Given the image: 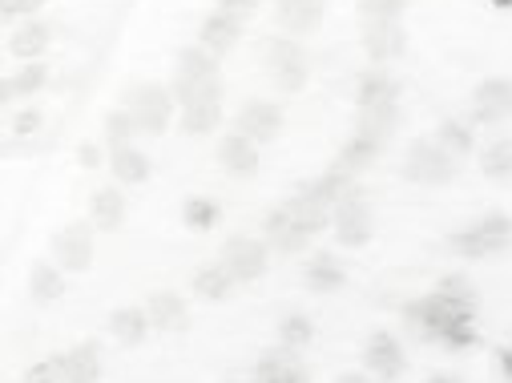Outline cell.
Segmentation results:
<instances>
[{
	"label": "cell",
	"mask_w": 512,
	"mask_h": 383,
	"mask_svg": "<svg viewBox=\"0 0 512 383\" xmlns=\"http://www.w3.org/2000/svg\"><path fill=\"white\" fill-rule=\"evenodd\" d=\"M404 323L420 343H444L452 351L476 347V291L464 275H444L432 295L404 307Z\"/></svg>",
	"instance_id": "obj_1"
},
{
	"label": "cell",
	"mask_w": 512,
	"mask_h": 383,
	"mask_svg": "<svg viewBox=\"0 0 512 383\" xmlns=\"http://www.w3.org/2000/svg\"><path fill=\"white\" fill-rule=\"evenodd\" d=\"M327 222H331V210L319 206L315 198L299 194V198L275 206V210L267 214V226H263V230H267V242H271L279 254H299L319 230H327Z\"/></svg>",
	"instance_id": "obj_2"
},
{
	"label": "cell",
	"mask_w": 512,
	"mask_h": 383,
	"mask_svg": "<svg viewBox=\"0 0 512 383\" xmlns=\"http://www.w3.org/2000/svg\"><path fill=\"white\" fill-rule=\"evenodd\" d=\"M512 246V218L508 214H488L480 218L476 226L468 230H456L448 238V250L460 254V259L476 263V259H496V254H504Z\"/></svg>",
	"instance_id": "obj_3"
},
{
	"label": "cell",
	"mask_w": 512,
	"mask_h": 383,
	"mask_svg": "<svg viewBox=\"0 0 512 383\" xmlns=\"http://www.w3.org/2000/svg\"><path fill=\"white\" fill-rule=\"evenodd\" d=\"M404 178H412L420 186H444V182L456 178V154L448 146H440L436 138H420V142L408 146Z\"/></svg>",
	"instance_id": "obj_4"
},
{
	"label": "cell",
	"mask_w": 512,
	"mask_h": 383,
	"mask_svg": "<svg viewBox=\"0 0 512 383\" xmlns=\"http://www.w3.org/2000/svg\"><path fill=\"white\" fill-rule=\"evenodd\" d=\"M263 61L271 69V81L283 89V93H299L307 85V53L299 49V41L291 37H271L263 45Z\"/></svg>",
	"instance_id": "obj_5"
},
{
	"label": "cell",
	"mask_w": 512,
	"mask_h": 383,
	"mask_svg": "<svg viewBox=\"0 0 512 383\" xmlns=\"http://www.w3.org/2000/svg\"><path fill=\"white\" fill-rule=\"evenodd\" d=\"M134 113V125H138V134H166V125H170V113H174V101H170V89L162 85H138L130 93V105H125Z\"/></svg>",
	"instance_id": "obj_6"
},
{
	"label": "cell",
	"mask_w": 512,
	"mask_h": 383,
	"mask_svg": "<svg viewBox=\"0 0 512 383\" xmlns=\"http://www.w3.org/2000/svg\"><path fill=\"white\" fill-rule=\"evenodd\" d=\"M331 222H335V238H339V246H347V250H355V246H367L371 242V206L363 202V194L359 190H351L347 198H339V206L331 210Z\"/></svg>",
	"instance_id": "obj_7"
},
{
	"label": "cell",
	"mask_w": 512,
	"mask_h": 383,
	"mask_svg": "<svg viewBox=\"0 0 512 383\" xmlns=\"http://www.w3.org/2000/svg\"><path fill=\"white\" fill-rule=\"evenodd\" d=\"M267 246L259 238H230L222 250V267L234 275V283H254L267 275Z\"/></svg>",
	"instance_id": "obj_8"
},
{
	"label": "cell",
	"mask_w": 512,
	"mask_h": 383,
	"mask_svg": "<svg viewBox=\"0 0 512 383\" xmlns=\"http://www.w3.org/2000/svg\"><path fill=\"white\" fill-rule=\"evenodd\" d=\"M222 117V85L218 77L198 85L190 97H182V125H186V134H210L214 125Z\"/></svg>",
	"instance_id": "obj_9"
},
{
	"label": "cell",
	"mask_w": 512,
	"mask_h": 383,
	"mask_svg": "<svg viewBox=\"0 0 512 383\" xmlns=\"http://www.w3.org/2000/svg\"><path fill=\"white\" fill-rule=\"evenodd\" d=\"M53 254H57V267H65V271H89L93 267V230L85 222H69L65 230H57Z\"/></svg>",
	"instance_id": "obj_10"
},
{
	"label": "cell",
	"mask_w": 512,
	"mask_h": 383,
	"mask_svg": "<svg viewBox=\"0 0 512 383\" xmlns=\"http://www.w3.org/2000/svg\"><path fill=\"white\" fill-rule=\"evenodd\" d=\"M363 363H367V371H371V375H379V379H400V375L408 371L404 347L396 343V335H392V331H375V335L367 339Z\"/></svg>",
	"instance_id": "obj_11"
},
{
	"label": "cell",
	"mask_w": 512,
	"mask_h": 383,
	"mask_svg": "<svg viewBox=\"0 0 512 383\" xmlns=\"http://www.w3.org/2000/svg\"><path fill=\"white\" fill-rule=\"evenodd\" d=\"M472 113L480 125H496V121H508L512 117V81L508 77H492L476 89L472 97Z\"/></svg>",
	"instance_id": "obj_12"
},
{
	"label": "cell",
	"mask_w": 512,
	"mask_h": 383,
	"mask_svg": "<svg viewBox=\"0 0 512 383\" xmlns=\"http://www.w3.org/2000/svg\"><path fill=\"white\" fill-rule=\"evenodd\" d=\"M363 49H367V57L375 65H383V61H392V57H400L408 49V33H404L400 21H367Z\"/></svg>",
	"instance_id": "obj_13"
},
{
	"label": "cell",
	"mask_w": 512,
	"mask_h": 383,
	"mask_svg": "<svg viewBox=\"0 0 512 383\" xmlns=\"http://www.w3.org/2000/svg\"><path fill=\"white\" fill-rule=\"evenodd\" d=\"M279 130H283L279 105H271V101H246L238 109V134H246L254 142H275Z\"/></svg>",
	"instance_id": "obj_14"
},
{
	"label": "cell",
	"mask_w": 512,
	"mask_h": 383,
	"mask_svg": "<svg viewBox=\"0 0 512 383\" xmlns=\"http://www.w3.org/2000/svg\"><path fill=\"white\" fill-rule=\"evenodd\" d=\"M254 375H259L263 383H307V367L299 363L295 347H271L259 355V363H254Z\"/></svg>",
	"instance_id": "obj_15"
},
{
	"label": "cell",
	"mask_w": 512,
	"mask_h": 383,
	"mask_svg": "<svg viewBox=\"0 0 512 383\" xmlns=\"http://www.w3.org/2000/svg\"><path fill=\"white\" fill-rule=\"evenodd\" d=\"M218 61H214V53L202 45V49H186L182 57H178V77H174V93L178 97H190L198 85H206V81H214L218 73Z\"/></svg>",
	"instance_id": "obj_16"
},
{
	"label": "cell",
	"mask_w": 512,
	"mask_h": 383,
	"mask_svg": "<svg viewBox=\"0 0 512 383\" xmlns=\"http://www.w3.org/2000/svg\"><path fill=\"white\" fill-rule=\"evenodd\" d=\"M218 158H222V166H226L234 178H250L254 170H259V150H254V138H246V134H238V130L218 142Z\"/></svg>",
	"instance_id": "obj_17"
},
{
	"label": "cell",
	"mask_w": 512,
	"mask_h": 383,
	"mask_svg": "<svg viewBox=\"0 0 512 383\" xmlns=\"http://www.w3.org/2000/svg\"><path fill=\"white\" fill-rule=\"evenodd\" d=\"M396 125H400V109L396 101H379V105H359V121H355V130L375 138V142H388L396 134Z\"/></svg>",
	"instance_id": "obj_18"
},
{
	"label": "cell",
	"mask_w": 512,
	"mask_h": 383,
	"mask_svg": "<svg viewBox=\"0 0 512 383\" xmlns=\"http://www.w3.org/2000/svg\"><path fill=\"white\" fill-rule=\"evenodd\" d=\"M238 37H242V21H238V13H230V9L206 17V25H202V45H206L210 53H218V57L230 53V49L238 45Z\"/></svg>",
	"instance_id": "obj_19"
},
{
	"label": "cell",
	"mask_w": 512,
	"mask_h": 383,
	"mask_svg": "<svg viewBox=\"0 0 512 383\" xmlns=\"http://www.w3.org/2000/svg\"><path fill=\"white\" fill-rule=\"evenodd\" d=\"M327 0H279V21L287 33H311L323 21Z\"/></svg>",
	"instance_id": "obj_20"
},
{
	"label": "cell",
	"mask_w": 512,
	"mask_h": 383,
	"mask_svg": "<svg viewBox=\"0 0 512 383\" xmlns=\"http://www.w3.org/2000/svg\"><path fill=\"white\" fill-rule=\"evenodd\" d=\"M150 327H154L150 315H142V311H134V307H121V311L109 315V331H113V339H117L121 347H138V343H146Z\"/></svg>",
	"instance_id": "obj_21"
},
{
	"label": "cell",
	"mask_w": 512,
	"mask_h": 383,
	"mask_svg": "<svg viewBox=\"0 0 512 383\" xmlns=\"http://www.w3.org/2000/svg\"><path fill=\"white\" fill-rule=\"evenodd\" d=\"M109 166H113V178L125 182V186H138V182L150 178V158H146L142 150H134V146L109 150Z\"/></svg>",
	"instance_id": "obj_22"
},
{
	"label": "cell",
	"mask_w": 512,
	"mask_h": 383,
	"mask_svg": "<svg viewBox=\"0 0 512 383\" xmlns=\"http://www.w3.org/2000/svg\"><path fill=\"white\" fill-rule=\"evenodd\" d=\"M307 287L315 291V295H331V291H339L343 283H347V271L335 263V254H315V259L307 263Z\"/></svg>",
	"instance_id": "obj_23"
},
{
	"label": "cell",
	"mask_w": 512,
	"mask_h": 383,
	"mask_svg": "<svg viewBox=\"0 0 512 383\" xmlns=\"http://www.w3.org/2000/svg\"><path fill=\"white\" fill-rule=\"evenodd\" d=\"M351 190H355V186H351V174H347V170H339V166H335V170H327L323 178H315L311 186H303V194H307V198H315V202H319V206H327V210H335V206H339V198H347Z\"/></svg>",
	"instance_id": "obj_24"
},
{
	"label": "cell",
	"mask_w": 512,
	"mask_h": 383,
	"mask_svg": "<svg viewBox=\"0 0 512 383\" xmlns=\"http://www.w3.org/2000/svg\"><path fill=\"white\" fill-rule=\"evenodd\" d=\"M146 315H150V323H154L158 331H182V327H186V303H182L174 291H158V295H150Z\"/></svg>",
	"instance_id": "obj_25"
},
{
	"label": "cell",
	"mask_w": 512,
	"mask_h": 383,
	"mask_svg": "<svg viewBox=\"0 0 512 383\" xmlns=\"http://www.w3.org/2000/svg\"><path fill=\"white\" fill-rule=\"evenodd\" d=\"M379 150H383V142H375V138H367V134H351L347 138V146L339 150V158H335V166L339 170H347V174H355V170H367L375 158H379Z\"/></svg>",
	"instance_id": "obj_26"
},
{
	"label": "cell",
	"mask_w": 512,
	"mask_h": 383,
	"mask_svg": "<svg viewBox=\"0 0 512 383\" xmlns=\"http://www.w3.org/2000/svg\"><path fill=\"white\" fill-rule=\"evenodd\" d=\"M49 37H53V29H49V25L29 21V25H21V29L9 37V53H13V57H21V61H33V57H41V53L49 49Z\"/></svg>",
	"instance_id": "obj_27"
},
{
	"label": "cell",
	"mask_w": 512,
	"mask_h": 383,
	"mask_svg": "<svg viewBox=\"0 0 512 383\" xmlns=\"http://www.w3.org/2000/svg\"><path fill=\"white\" fill-rule=\"evenodd\" d=\"M65 379L73 383H93L101 379V347L97 343H81L65 355Z\"/></svg>",
	"instance_id": "obj_28"
},
{
	"label": "cell",
	"mask_w": 512,
	"mask_h": 383,
	"mask_svg": "<svg viewBox=\"0 0 512 383\" xmlns=\"http://www.w3.org/2000/svg\"><path fill=\"white\" fill-rule=\"evenodd\" d=\"M400 97V85L392 73L383 69H367L359 77V105H379V101H396Z\"/></svg>",
	"instance_id": "obj_29"
},
{
	"label": "cell",
	"mask_w": 512,
	"mask_h": 383,
	"mask_svg": "<svg viewBox=\"0 0 512 383\" xmlns=\"http://www.w3.org/2000/svg\"><path fill=\"white\" fill-rule=\"evenodd\" d=\"M121 218H125V198H121V190H113V186L97 190V194H93V222H97V230H117Z\"/></svg>",
	"instance_id": "obj_30"
},
{
	"label": "cell",
	"mask_w": 512,
	"mask_h": 383,
	"mask_svg": "<svg viewBox=\"0 0 512 383\" xmlns=\"http://www.w3.org/2000/svg\"><path fill=\"white\" fill-rule=\"evenodd\" d=\"M480 170L492 182H512V138H496L484 154H480Z\"/></svg>",
	"instance_id": "obj_31"
},
{
	"label": "cell",
	"mask_w": 512,
	"mask_h": 383,
	"mask_svg": "<svg viewBox=\"0 0 512 383\" xmlns=\"http://www.w3.org/2000/svg\"><path fill=\"white\" fill-rule=\"evenodd\" d=\"M45 81H49V69H45V65H25L21 73L5 77V85H0V97H5V101L29 97V93H37V89H41Z\"/></svg>",
	"instance_id": "obj_32"
},
{
	"label": "cell",
	"mask_w": 512,
	"mask_h": 383,
	"mask_svg": "<svg viewBox=\"0 0 512 383\" xmlns=\"http://www.w3.org/2000/svg\"><path fill=\"white\" fill-rule=\"evenodd\" d=\"M29 291H33L37 303H53V299L65 295V279H61V271L53 263H37L33 275H29Z\"/></svg>",
	"instance_id": "obj_33"
},
{
	"label": "cell",
	"mask_w": 512,
	"mask_h": 383,
	"mask_svg": "<svg viewBox=\"0 0 512 383\" xmlns=\"http://www.w3.org/2000/svg\"><path fill=\"white\" fill-rule=\"evenodd\" d=\"M230 283H234V275L222 267V263H214V267H202L198 275H194V295H202V299H226V291H230Z\"/></svg>",
	"instance_id": "obj_34"
},
{
	"label": "cell",
	"mask_w": 512,
	"mask_h": 383,
	"mask_svg": "<svg viewBox=\"0 0 512 383\" xmlns=\"http://www.w3.org/2000/svg\"><path fill=\"white\" fill-rule=\"evenodd\" d=\"M134 113L130 109H113L109 117H105V142H109V150H117V146H130V138H134Z\"/></svg>",
	"instance_id": "obj_35"
},
{
	"label": "cell",
	"mask_w": 512,
	"mask_h": 383,
	"mask_svg": "<svg viewBox=\"0 0 512 383\" xmlns=\"http://www.w3.org/2000/svg\"><path fill=\"white\" fill-rule=\"evenodd\" d=\"M182 218H186L190 230H210L218 222V202H210V198H186Z\"/></svg>",
	"instance_id": "obj_36"
},
{
	"label": "cell",
	"mask_w": 512,
	"mask_h": 383,
	"mask_svg": "<svg viewBox=\"0 0 512 383\" xmlns=\"http://www.w3.org/2000/svg\"><path fill=\"white\" fill-rule=\"evenodd\" d=\"M279 339L299 351V347H307V343L315 339V323H311L307 315H287V319L279 323Z\"/></svg>",
	"instance_id": "obj_37"
},
{
	"label": "cell",
	"mask_w": 512,
	"mask_h": 383,
	"mask_svg": "<svg viewBox=\"0 0 512 383\" xmlns=\"http://www.w3.org/2000/svg\"><path fill=\"white\" fill-rule=\"evenodd\" d=\"M436 142H440V146H448L456 158L472 154V134H468V125H460V121H444L440 130H436Z\"/></svg>",
	"instance_id": "obj_38"
},
{
	"label": "cell",
	"mask_w": 512,
	"mask_h": 383,
	"mask_svg": "<svg viewBox=\"0 0 512 383\" xmlns=\"http://www.w3.org/2000/svg\"><path fill=\"white\" fill-rule=\"evenodd\" d=\"M359 9H363V21H400L408 0H359Z\"/></svg>",
	"instance_id": "obj_39"
},
{
	"label": "cell",
	"mask_w": 512,
	"mask_h": 383,
	"mask_svg": "<svg viewBox=\"0 0 512 383\" xmlns=\"http://www.w3.org/2000/svg\"><path fill=\"white\" fill-rule=\"evenodd\" d=\"M25 379H29V383H45V379H65V355H57V359H45V363L29 367V371H25Z\"/></svg>",
	"instance_id": "obj_40"
},
{
	"label": "cell",
	"mask_w": 512,
	"mask_h": 383,
	"mask_svg": "<svg viewBox=\"0 0 512 383\" xmlns=\"http://www.w3.org/2000/svg\"><path fill=\"white\" fill-rule=\"evenodd\" d=\"M45 0H0V13L5 17H21V13H37Z\"/></svg>",
	"instance_id": "obj_41"
},
{
	"label": "cell",
	"mask_w": 512,
	"mask_h": 383,
	"mask_svg": "<svg viewBox=\"0 0 512 383\" xmlns=\"http://www.w3.org/2000/svg\"><path fill=\"white\" fill-rule=\"evenodd\" d=\"M37 125H41V113H37V109H29V113H21V117L13 121V134H17V138H29V134L37 130Z\"/></svg>",
	"instance_id": "obj_42"
},
{
	"label": "cell",
	"mask_w": 512,
	"mask_h": 383,
	"mask_svg": "<svg viewBox=\"0 0 512 383\" xmlns=\"http://www.w3.org/2000/svg\"><path fill=\"white\" fill-rule=\"evenodd\" d=\"M77 162H81V166H89V170H93V166H97V162H101V150H97V146H89V142H85V146H81V150H77Z\"/></svg>",
	"instance_id": "obj_43"
},
{
	"label": "cell",
	"mask_w": 512,
	"mask_h": 383,
	"mask_svg": "<svg viewBox=\"0 0 512 383\" xmlns=\"http://www.w3.org/2000/svg\"><path fill=\"white\" fill-rule=\"evenodd\" d=\"M496 367H500V375H504V379H512V351H508V347L496 355Z\"/></svg>",
	"instance_id": "obj_44"
},
{
	"label": "cell",
	"mask_w": 512,
	"mask_h": 383,
	"mask_svg": "<svg viewBox=\"0 0 512 383\" xmlns=\"http://www.w3.org/2000/svg\"><path fill=\"white\" fill-rule=\"evenodd\" d=\"M254 5H259V0H222V9H230V13H246Z\"/></svg>",
	"instance_id": "obj_45"
},
{
	"label": "cell",
	"mask_w": 512,
	"mask_h": 383,
	"mask_svg": "<svg viewBox=\"0 0 512 383\" xmlns=\"http://www.w3.org/2000/svg\"><path fill=\"white\" fill-rule=\"evenodd\" d=\"M339 383H363V375H359V371H343Z\"/></svg>",
	"instance_id": "obj_46"
},
{
	"label": "cell",
	"mask_w": 512,
	"mask_h": 383,
	"mask_svg": "<svg viewBox=\"0 0 512 383\" xmlns=\"http://www.w3.org/2000/svg\"><path fill=\"white\" fill-rule=\"evenodd\" d=\"M492 5H496V9H512V0H492Z\"/></svg>",
	"instance_id": "obj_47"
}]
</instances>
